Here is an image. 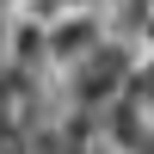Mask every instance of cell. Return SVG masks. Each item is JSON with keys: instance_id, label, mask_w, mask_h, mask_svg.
Returning a JSON list of instances; mask_svg holds the SVG:
<instances>
[{"instance_id": "1", "label": "cell", "mask_w": 154, "mask_h": 154, "mask_svg": "<svg viewBox=\"0 0 154 154\" xmlns=\"http://www.w3.org/2000/svg\"><path fill=\"white\" fill-rule=\"evenodd\" d=\"M93 49H99V25L93 19H68V25L49 31V56H56V62H74V68H80Z\"/></svg>"}]
</instances>
